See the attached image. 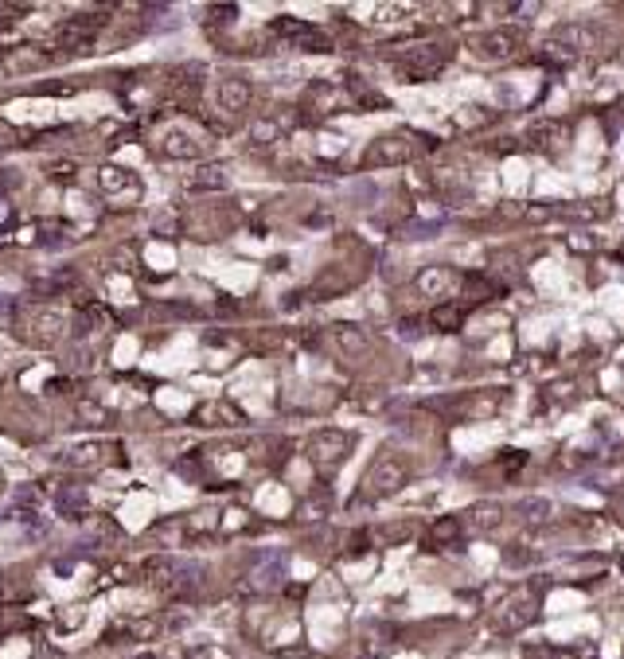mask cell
Returning a JSON list of instances; mask_svg holds the SVG:
<instances>
[{
    "label": "cell",
    "mask_w": 624,
    "mask_h": 659,
    "mask_svg": "<svg viewBox=\"0 0 624 659\" xmlns=\"http://www.w3.org/2000/svg\"><path fill=\"white\" fill-rule=\"evenodd\" d=\"M63 332H67V317L51 300H31L16 312V336L31 348H51V343H59Z\"/></svg>",
    "instance_id": "6da1fadb"
},
{
    "label": "cell",
    "mask_w": 624,
    "mask_h": 659,
    "mask_svg": "<svg viewBox=\"0 0 624 659\" xmlns=\"http://www.w3.org/2000/svg\"><path fill=\"white\" fill-rule=\"evenodd\" d=\"M63 464H71V469H102V464H122V445H117V441H90V445H74V449H67Z\"/></svg>",
    "instance_id": "8992f818"
},
{
    "label": "cell",
    "mask_w": 624,
    "mask_h": 659,
    "mask_svg": "<svg viewBox=\"0 0 624 659\" xmlns=\"http://www.w3.org/2000/svg\"><path fill=\"white\" fill-rule=\"evenodd\" d=\"M98 191H102L105 199H125V196H129V203H137L145 188H141V180H137L133 168L102 165V168H98Z\"/></svg>",
    "instance_id": "5b68a950"
},
{
    "label": "cell",
    "mask_w": 624,
    "mask_h": 659,
    "mask_svg": "<svg viewBox=\"0 0 624 659\" xmlns=\"http://www.w3.org/2000/svg\"><path fill=\"white\" fill-rule=\"evenodd\" d=\"M508 47H511V43L503 36H484L480 39V55H488V59H503V55H508Z\"/></svg>",
    "instance_id": "4fadbf2b"
},
{
    "label": "cell",
    "mask_w": 624,
    "mask_h": 659,
    "mask_svg": "<svg viewBox=\"0 0 624 659\" xmlns=\"http://www.w3.org/2000/svg\"><path fill=\"white\" fill-rule=\"evenodd\" d=\"M153 659H191V655H188V647H160Z\"/></svg>",
    "instance_id": "9a60e30c"
},
{
    "label": "cell",
    "mask_w": 624,
    "mask_h": 659,
    "mask_svg": "<svg viewBox=\"0 0 624 659\" xmlns=\"http://www.w3.org/2000/svg\"><path fill=\"white\" fill-rule=\"evenodd\" d=\"M449 285H453V277H449L445 269H429V274L422 277V293H445Z\"/></svg>",
    "instance_id": "7c38bea8"
},
{
    "label": "cell",
    "mask_w": 624,
    "mask_h": 659,
    "mask_svg": "<svg viewBox=\"0 0 624 659\" xmlns=\"http://www.w3.org/2000/svg\"><path fill=\"white\" fill-rule=\"evenodd\" d=\"M328 343L343 355V359H355V355H363L371 348V336L363 328H355V324H336V328L328 332Z\"/></svg>",
    "instance_id": "9c48e42d"
},
{
    "label": "cell",
    "mask_w": 624,
    "mask_h": 659,
    "mask_svg": "<svg viewBox=\"0 0 624 659\" xmlns=\"http://www.w3.org/2000/svg\"><path fill=\"white\" fill-rule=\"evenodd\" d=\"M406 480H410V464H406L402 457H391V452H383V457L371 464L367 480H363V492L379 500V495H391V492H398Z\"/></svg>",
    "instance_id": "3957f363"
},
{
    "label": "cell",
    "mask_w": 624,
    "mask_h": 659,
    "mask_svg": "<svg viewBox=\"0 0 624 659\" xmlns=\"http://www.w3.org/2000/svg\"><path fill=\"white\" fill-rule=\"evenodd\" d=\"M410 156H414V148H410V140H406V137H379L371 145V153H367L363 165H367V168H386V165H402V160H410Z\"/></svg>",
    "instance_id": "ba28073f"
},
{
    "label": "cell",
    "mask_w": 624,
    "mask_h": 659,
    "mask_svg": "<svg viewBox=\"0 0 624 659\" xmlns=\"http://www.w3.org/2000/svg\"><path fill=\"white\" fill-rule=\"evenodd\" d=\"M250 102H254V86H250V79H242V74H223V79L215 82V106L227 117L246 114Z\"/></svg>",
    "instance_id": "277c9868"
},
{
    "label": "cell",
    "mask_w": 624,
    "mask_h": 659,
    "mask_svg": "<svg viewBox=\"0 0 624 659\" xmlns=\"http://www.w3.org/2000/svg\"><path fill=\"white\" fill-rule=\"evenodd\" d=\"M156 153L164 160H199L207 148H203V140L196 133H188V129H164L156 140Z\"/></svg>",
    "instance_id": "52a82bcc"
},
{
    "label": "cell",
    "mask_w": 624,
    "mask_h": 659,
    "mask_svg": "<svg viewBox=\"0 0 624 659\" xmlns=\"http://www.w3.org/2000/svg\"><path fill=\"white\" fill-rule=\"evenodd\" d=\"M239 418H242L239 410L219 406V402H203L196 414H191V421H196V426H207V421H239Z\"/></svg>",
    "instance_id": "30bf717a"
},
{
    "label": "cell",
    "mask_w": 624,
    "mask_h": 659,
    "mask_svg": "<svg viewBox=\"0 0 624 659\" xmlns=\"http://www.w3.org/2000/svg\"><path fill=\"white\" fill-rule=\"evenodd\" d=\"M460 320H465V308H457V305H437L434 308V324L437 328H460Z\"/></svg>",
    "instance_id": "8fae6325"
},
{
    "label": "cell",
    "mask_w": 624,
    "mask_h": 659,
    "mask_svg": "<svg viewBox=\"0 0 624 659\" xmlns=\"http://www.w3.org/2000/svg\"><path fill=\"white\" fill-rule=\"evenodd\" d=\"M472 520H480V527H496L500 507H496V503H484V507H476V511H472Z\"/></svg>",
    "instance_id": "5bb4252c"
},
{
    "label": "cell",
    "mask_w": 624,
    "mask_h": 659,
    "mask_svg": "<svg viewBox=\"0 0 624 659\" xmlns=\"http://www.w3.org/2000/svg\"><path fill=\"white\" fill-rule=\"evenodd\" d=\"M351 445H355V437L343 434V429H320V434L308 441V460L316 464V472L332 477V472H336L340 464L348 460Z\"/></svg>",
    "instance_id": "7a4b0ae2"
}]
</instances>
